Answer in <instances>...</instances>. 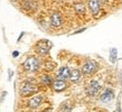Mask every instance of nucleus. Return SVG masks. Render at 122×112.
I'll return each instance as SVG.
<instances>
[{
  "instance_id": "f03ea898",
  "label": "nucleus",
  "mask_w": 122,
  "mask_h": 112,
  "mask_svg": "<svg viewBox=\"0 0 122 112\" xmlns=\"http://www.w3.org/2000/svg\"><path fill=\"white\" fill-rule=\"evenodd\" d=\"M100 89H101V85L97 81H91L90 84L87 85V87H86V93L90 97H93V95H95L100 91Z\"/></svg>"
},
{
  "instance_id": "6e6552de",
  "label": "nucleus",
  "mask_w": 122,
  "mask_h": 112,
  "mask_svg": "<svg viewBox=\"0 0 122 112\" xmlns=\"http://www.w3.org/2000/svg\"><path fill=\"white\" fill-rule=\"evenodd\" d=\"M71 75V71L68 67H61L58 70V73H57V76H58L59 80H65V78H68Z\"/></svg>"
},
{
  "instance_id": "39448f33",
  "label": "nucleus",
  "mask_w": 122,
  "mask_h": 112,
  "mask_svg": "<svg viewBox=\"0 0 122 112\" xmlns=\"http://www.w3.org/2000/svg\"><path fill=\"white\" fill-rule=\"evenodd\" d=\"M49 47H51V44L48 41H41L37 44V51L41 54H47Z\"/></svg>"
},
{
  "instance_id": "423d86ee",
  "label": "nucleus",
  "mask_w": 122,
  "mask_h": 112,
  "mask_svg": "<svg viewBox=\"0 0 122 112\" xmlns=\"http://www.w3.org/2000/svg\"><path fill=\"white\" fill-rule=\"evenodd\" d=\"M89 7L90 10L92 11L93 16H96L99 14V11H100V2H99V0H90Z\"/></svg>"
},
{
  "instance_id": "2eb2a0df",
  "label": "nucleus",
  "mask_w": 122,
  "mask_h": 112,
  "mask_svg": "<svg viewBox=\"0 0 122 112\" xmlns=\"http://www.w3.org/2000/svg\"><path fill=\"white\" fill-rule=\"evenodd\" d=\"M115 60H117V49H112L111 51V62L112 63H114Z\"/></svg>"
},
{
  "instance_id": "20e7f679",
  "label": "nucleus",
  "mask_w": 122,
  "mask_h": 112,
  "mask_svg": "<svg viewBox=\"0 0 122 112\" xmlns=\"http://www.w3.org/2000/svg\"><path fill=\"white\" fill-rule=\"evenodd\" d=\"M36 91V86L31 84V83H25L21 87V95L26 97V95H29V94L34 93Z\"/></svg>"
},
{
  "instance_id": "9b49d317",
  "label": "nucleus",
  "mask_w": 122,
  "mask_h": 112,
  "mask_svg": "<svg viewBox=\"0 0 122 112\" xmlns=\"http://www.w3.org/2000/svg\"><path fill=\"white\" fill-rule=\"evenodd\" d=\"M53 87H54L55 91L59 92V91H63L66 87V83L63 80H56L55 82H54V84H53Z\"/></svg>"
},
{
  "instance_id": "f8f14e48",
  "label": "nucleus",
  "mask_w": 122,
  "mask_h": 112,
  "mask_svg": "<svg viewBox=\"0 0 122 112\" xmlns=\"http://www.w3.org/2000/svg\"><path fill=\"white\" fill-rule=\"evenodd\" d=\"M70 78L72 82H78L80 81V78H81V72L78 71V70H73V71L71 72V75H70Z\"/></svg>"
},
{
  "instance_id": "9d476101",
  "label": "nucleus",
  "mask_w": 122,
  "mask_h": 112,
  "mask_svg": "<svg viewBox=\"0 0 122 112\" xmlns=\"http://www.w3.org/2000/svg\"><path fill=\"white\" fill-rule=\"evenodd\" d=\"M51 25L53 27H59L62 25V17L59 14L55 12V14H53L52 17H51Z\"/></svg>"
},
{
  "instance_id": "dca6fc26",
  "label": "nucleus",
  "mask_w": 122,
  "mask_h": 112,
  "mask_svg": "<svg viewBox=\"0 0 122 112\" xmlns=\"http://www.w3.org/2000/svg\"><path fill=\"white\" fill-rule=\"evenodd\" d=\"M16 56H18V53H17V52L14 53V57H16Z\"/></svg>"
},
{
  "instance_id": "0eeeda50",
  "label": "nucleus",
  "mask_w": 122,
  "mask_h": 112,
  "mask_svg": "<svg viewBox=\"0 0 122 112\" xmlns=\"http://www.w3.org/2000/svg\"><path fill=\"white\" fill-rule=\"evenodd\" d=\"M41 101H43V95H41V94L35 95L29 100V107L30 108H37L41 105Z\"/></svg>"
},
{
  "instance_id": "4468645a",
  "label": "nucleus",
  "mask_w": 122,
  "mask_h": 112,
  "mask_svg": "<svg viewBox=\"0 0 122 112\" xmlns=\"http://www.w3.org/2000/svg\"><path fill=\"white\" fill-rule=\"evenodd\" d=\"M41 81H43V83L46 84V85H49V84L52 83V80H51V77H49L48 75H43V76H41Z\"/></svg>"
},
{
  "instance_id": "f257e3e1",
  "label": "nucleus",
  "mask_w": 122,
  "mask_h": 112,
  "mask_svg": "<svg viewBox=\"0 0 122 112\" xmlns=\"http://www.w3.org/2000/svg\"><path fill=\"white\" fill-rule=\"evenodd\" d=\"M22 66L28 72H35V71H37L38 67H39V61H38V58H36V57H28V58L24 62Z\"/></svg>"
},
{
  "instance_id": "1a4fd4ad",
  "label": "nucleus",
  "mask_w": 122,
  "mask_h": 112,
  "mask_svg": "<svg viewBox=\"0 0 122 112\" xmlns=\"http://www.w3.org/2000/svg\"><path fill=\"white\" fill-rule=\"evenodd\" d=\"M113 97H114L113 92H112L111 90L107 89L103 93L101 94V101L102 102H110V101L113 100Z\"/></svg>"
},
{
  "instance_id": "7ed1b4c3",
  "label": "nucleus",
  "mask_w": 122,
  "mask_h": 112,
  "mask_svg": "<svg viewBox=\"0 0 122 112\" xmlns=\"http://www.w3.org/2000/svg\"><path fill=\"white\" fill-rule=\"evenodd\" d=\"M95 70H96V63L94 61H87V62L83 65V67H82V72H83L85 75L92 74Z\"/></svg>"
},
{
  "instance_id": "ddd939ff",
  "label": "nucleus",
  "mask_w": 122,
  "mask_h": 112,
  "mask_svg": "<svg viewBox=\"0 0 122 112\" xmlns=\"http://www.w3.org/2000/svg\"><path fill=\"white\" fill-rule=\"evenodd\" d=\"M75 11L77 15H82L85 12V7L82 4H76L75 5Z\"/></svg>"
}]
</instances>
